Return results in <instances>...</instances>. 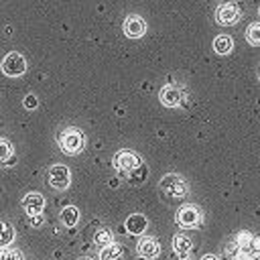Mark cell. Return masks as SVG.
<instances>
[{"label":"cell","mask_w":260,"mask_h":260,"mask_svg":"<svg viewBox=\"0 0 260 260\" xmlns=\"http://www.w3.org/2000/svg\"><path fill=\"white\" fill-rule=\"evenodd\" d=\"M57 142H59V148H61L65 154H69V156L79 154V152L85 148V136H83V132H81L79 128H75V126L63 128V130L59 132V136H57Z\"/></svg>","instance_id":"1"},{"label":"cell","mask_w":260,"mask_h":260,"mask_svg":"<svg viewBox=\"0 0 260 260\" xmlns=\"http://www.w3.org/2000/svg\"><path fill=\"white\" fill-rule=\"evenodd\" d=\"M158 189H160L167 197L181 199V197H185V195H187L189 185H187V181H185L181 175H177V173H169V175H165V177L160 179Z\"/></svg>","instance_id":"2"},{"label":"cell","mask_w":260,"mask_h":260,"mask_svg":"<svg viewBox=\"0 0 260 260\" xmlns=\"http://www.w3.org/2000/svg\"><path fill=\"white\" fill-rule=\"evenodd\" d=\"M242 18V10L236 2H223L215 8V22L221 26H232Z\"/></svg>","instance_id":"3"},{"label":"cell","mask_w":260,"mask_h":260,"mask_svg":"<svg viewBox=\"0 0 260 260\" xmlns=\"http://www.w3.org/2000/svg\"><path fill=\"white\" fill-rule=\"evenodd\" d=\"M0 67H2V73H4V75H8V77H18V75H22V73L26 71V59H24L20 53L10 51L8 55H4Z\"/></svg>","instance_id":"4"},{"label":"cell","mask_w":260,"mask_h":260,"mask_svg":"<svg viewBox=\"0 0 260 260\" xmlns=\"http://www.w3.org/2000/svg\"><path fill=\"white\" fill-rule=\"evenodd\" d=\"M47 181H49V185H51L53 189L63 191V189H67L69 183H71V173H69V169H67L65 165H53V167H49V171H47Z\"/></svg>","instance_id":"5"},{"label":"cell","mask_w":260,"mask_h":260,"mask_svg":"<svg viewBox=\"0 0 260 260\" xmlns=\"http://www.w3.org/2000/svg\"><path fill=\"white\" fill-rule=\"evenodd\" d=\"M114 167L120 171V173H130L134 169H138L142 165V158L134 152V150H118L114 154Z\"/></svg>","instance_id":"6"},{"label":"cell","mask_w":260,"mask_h":260,"mask_svg":"<svg viewBox=\"0 0 260 260\" xmlns=\"http://www.w3.org/2000/svg\"><path fill=\"white\" fill-rule=\"evenodd\" d=\"M203 215H201V209L195 207V205H183L177 215H175V221L181 225V228H197L201 223Z\"/></svg>","instance_id":"7"},{"label":"cell","mask_w":260,"mask_h":260,"mask_svg":"<svg viewBox=\"0 0 260 260\" xmlns=\"http://www.w3.org/2000/svg\"><path fill=\"white\" fill-rule=\"evenodd\" d=\"M158 100H160V104L167 106V108H177V106H181L183 100H185V89L179 87V85L169 83V85H165V87L158 91Z\"/></svg>","instance_id":"8"},{"label":"cell","mask_w":260,"mask_h":260,"mask_svg":"<svg viewBox=\"0 0 260 260\" xmlns=\"http://www.w3.org/2000/svg\"><path fill=\"white\" fill-rule=\"evenodd\" d=\"M136 252H138L140 258L152 260V258H156V256L160 254V244H158V240L152 238V236H142V238L138 240V244H136Z\"/></svg>","instance_id":"9"},{"label":"cell","mask_w":260,"mask_h":260,"mask_svg":"<svg viewBox=\"0 0 260 260\" xmlns=\"http://www.w3.org/2000/svg\"><path fill=\"white\" fill-rule=\"evenodd\" d=\"M122 28H124V35H126V37H130V39H138V37H142V35L146 32V22H144L142 16H138V14H130V16L124 18Z\"/></svg>","instance_id":"10"},{"label":"cell","mask_w":260,"mask_h":260,"mask_svg":"<svg viewBox=\"0 0 260 260\" xmlns=\"http://www.w3.org/2000/svg\"><path fill=\"white\" fill-rule=\"evenodd\" d=\"M22 207H24V213L30 217V215H39L45 207V197L39 193V191H30L24 195L22 199Z\"/></svg>","instance_id":"11"},{"label":"cell","mask_w":260,"mask_h":260,"mask_svg":"<svg viewBox=\"0 0 260 260\" xmlns=\"http://www.w3.org/2000/svg\"><path fill=\"white\" fill-rule=\"evenodd\" d=\"M124 225H126V232H128V234H132V236H142V234L146 232V228H148V219H146V215H142V213H130Z\"/></svg>","instance_id":"12"},{"label":"cell","mask_w":260,"mask_h":260,"mask_svg":"<svg viewBox=\"0 0 260 260\" xmlns=\"http://www.w3.org/2000/svg\"><path fill=\"white\" fill-rule=\"evenodd\" d=\"M173 250H175V254L179 258L185 260L193 250V240L189 236H185V234H175L173 236Z\"/></svg>","instance_id":"13"},{"label":"cell","mask_w":260,"mask_h":260,"mask_svg":"<svg viewBox=\"0 0 260 260\" xmlns=\"http://www.w3.org/2000/svg\"><path fill=\"white\" fill-rule=\"evenodd\" d=\"M16 162V154H14V146L0 138V167H8V165H14Z\"/></svg>","instance_id":"14"},{"label":"cell","mask_w":260,"mask_h":260,"mask_svg":"<svg viewBox=\"0 0 260 260\" xmlns=\"http://www.w3.org/2000/svg\"><path fill=\"white\" fill-rule=\"evenodd\" d=\"M234 49V39L230 35H217L213 39V51L217 55H228Z\"/></svg>","instance_id":"15"},{"label":"cell","mask_w":260,"mask_h":260,"mask_svg":"<svg viewBox=\"0 0 260 260\" xmlns=\"http://www.w3.org/2000/svg\"><path fill=\"white\" fill-rule=\"evenodd\" d=\"M61 223L65 225V228H73V225H77V221H79V209L75 207V205H67V207H63L61 209Z\"/></svg>","instance_id":"16"},{"label":"cell","mask_w":260,"mask_h":260,"mask_svg":"<svg viewBox=\"0 0 260 260\" xmlns=\"http://www.w3.org/2000/svg\"><path fill=\"white\" fill-rule=\"evenodd\" d=\"M122 258V248L120 244H108L100 250V260H120Z\"/></svg>","instance_id":"17"},{"label":"cell","mask_w":260,"mask_h":260,"mask_svg":"<svg viewBox=\"0 0 260 260\" xmlns=\"http://www.w3.org/2000/svg\"><path fill=\"white\" fill-rule=\"evenodd\" d=\"M14 236H16L14 228L10 223H6V221H0V248L10 246L14 242Z\"/></svg>","instance_id":"18"},{"label":"cell","mask_w":260,"mask_h":260,"mask_svg":"<svg viewBox=\"0 0 260 260\" xmlns=\"http://www.w3.org/2000/svg\"><path fill=\"white\" fill-rule=\"evenodd\" d=\"M246 41H248L252 47H260V20L252 22V24L246 28Z\"/></svg>","instance_id":"19"},{"label":"cell","mask_w":260,"mask_h":260,"mask_svg":"<svg viewBox=\"0 0 260 260\" xmlns=\"http://www.w3.org/2000/svg\"><path fill=\"white\" fill-rule=\"evenodd\" d=\"M93 244H98L100 248L112 244V232L108 228H98V232L93 234Z\"/></svg>","instance_id":"20"},{"label":"cell","mask_w":260,"mask_h":260,"mask_svg":"<svg viewBox=\"0 0 260 260\" xmlns=\"http://www.w3.org/2000/svg\"><path fill=\"white\" fill-rule=\"evenodd\" d=\"M0 260H24V256L20 250L4 246V248H0Z\"/></svg>","instance_id":"21"},{"label":"cell","mask_w":260,"mask_h":260,"mask_svg":"<svg viewBox=\"0 0 260 260\" xmlns=\"http://www.w3.org/2000/svg\"><path fill=\"white\" fill-rule=\"evenodd\" d=\"M146 175H148V169L144 167V165H140L138 169H134V171H130V181L134 183V185H140L144 179H146Z\"/></svg>","instance_id":"22"},{"label":"cell","mask_w":260,"mask_h":260,"mask_svg":"<svg viewBox=\"0 0 260 260\" xmlns=\"http://www.w3.org/2000/svg\"><path fill=\"white\" fill-rule=\"evenodd\" d=\"M37 106H39V100H37V95L28 93V95L24 98V108H26V110H35Z\"/></svg>","instance_id":"23"},{"label":"cell","mask_w":260,"mask_h":260,"mask_svg":"<svg viewBox=\"0 0 260 260\" xmlns=\"http://www.w3.org/2000/svg\"><path fill=\"white\" fill-rule=\"evenodd\" d=\"M43 221H45L43 213H39V215H30V219H28V225H30V228H39V225H43Z\"/></svg>","instance_id":"24"},{"label":"cell","mask_w":260,"mask_h":260,"mask_svg":"<svg viewBox=\"0 0 260 260\" xmlns=\"http://www.w3.org/2000/svg\"><path fill=\"white\" fill-rule=\"evenodd\" d=\"M248 242H252V236H250L248 232H242V234L238 236V244H240V246H248Z\"/></svg>","instance_id":"25"},{"label":"cell","mask_w":260,"mask_h":260,"mask_svg":"<svg viewBox=\"0 0 260 260\" xmlns=\"http://www.w3.org/2000/svg\"><path fill=\"white\" fill-rule=\"evenodd\" d=\"M201 260H219L215 254H205V256H201Z\"/></svg>","instance_id":"26"},{"label":"cell","mask_w":260,"mask_h":260,"mask_svg":"<svg viewBox=\"0 0 260 260\" xmlns=\"http://www.w3.org/2000/svg\"><path fill=\"white\" fill-rule=\"evenodd\" d=\"M258 79H260V67H258Z\"/></svg>","instance_id":"27"},{"label":"cell","mask_w":260,"mask_h":260,"mask_svg":"<svg viewBox=\"0 0 260 260\" xmlns=\"http://www.w3.org/2000/svg\"><path fill=\"white\" fill-rule=\"evenodd\" d=\"M258 14H260V6H258Z\"/></svg>","instance_id":"28"},{"label":"cell","mask_w":260,"mask_h":260,"mask_svg":"<svg viewBox=\"0 0 260 260\" xmlns=\"http://www.w3.org/2000/svg\"><path fill=\"white\" fill-rule=\"evenodd\" d=\"M83 260H89V258H83Z\"/></svg>","instance_id":"29"}]
</instances>
